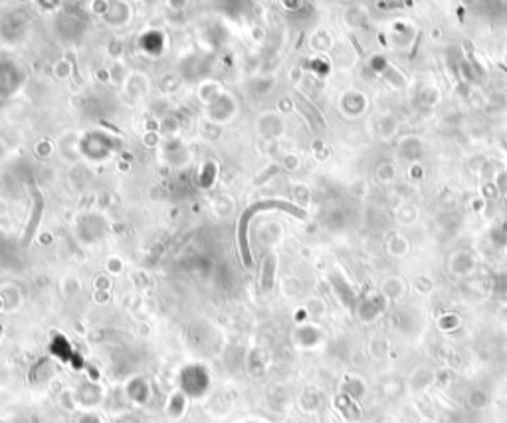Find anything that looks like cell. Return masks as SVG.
<instances>
[{
    "mask_svg": "<svg viewBox=\"0 0 507 423\" xmlns=\"http://www.w3.org/2000/svg\"><path fill=\"white\" fill-rule=\"evenodd\" d=\"M143 388H145V384H141V380L131 386V396H137L135 397L137 402H145V399H147V392Z\"/></svg>",
    "mask_w": 507,
    "mask_h": 423,
    "instance_id": "obj_1",
    "label": "cell"
},
{
    "mask_svg": "<svg viewBox=\"0 0 507 423\" xmlns=\"http://www.w3.org/2000/svg\"><path fill=\"white\" fill-rule=\"evenodd\" d=\"M81 423H99V422H97L94 415H88V417H84V419H81Z\"/></svg>",
    "mask_w": 507,
    "mask_h": 423,
    "instance_id": "obj_2",
    "label": "cell"
}]
</instances>
